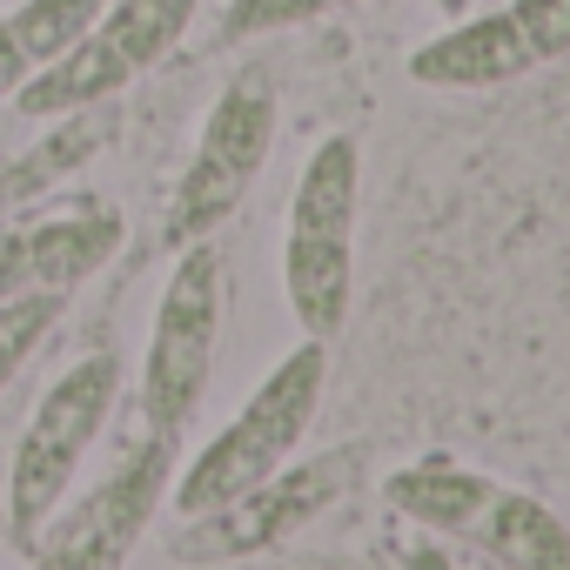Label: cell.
Returning <instances> with one entry per match:
<instances>
[{"mask_svg": "<svg viewBox=\"0 0 570 570\" xmlns=\"http://www.w3.org/2000/svg\"><path fill=\"white\" fill-rule=\"evenodd\" d=\"M476 523H483V550L503 563H543V570L570 563V530L550 510H537L530 497H490Z\"/></svg>", "mask_w": 570, "mask_h": 570, "instance_id": "obj_14", "label": "cell"}, {"mask_svg": "<svg viewBox=\"0 0 570 570\" xmlns=\"http://www.w3.org/2000/svg\"><path fill=\"white\" fill-rule=\"evenodd\" d=\"M128 222L108 202H61V208H14L0 215V303L8 296H75L88 275L115 262Z\"/></svg>", "mask_w": 570, "mask_h": 570, "instance_id": "obj_9", "label": "cell"}, {"mask_svg": "<svg viewBox=\"0 0 570 570\" xmlns=\"http://www.w3.org/2000/svg\"><path fill=\"white\" fill-rule=\"evenodd\" d=\"M350 228H356V141L330 135L296 181L289 248H282L289 309L316 343H330L350 316Z\"/></svg>", "mask_w": 570, "mask_h": 570, "instance_id": "obj_4", "label": "cell"}, {"mask_svg": "<svg viewBox=\"0 0 570 570\" xmlns=\"http://www.w3.org/2000/svg\"><path fill=\"white\" fill-rule=\"evenodd\" d=\"M268 141H275V95L262 75H235L222 88V101L208 108V128L195 141V161L168 202V248H188L202 235H215L242 195L255 188L262 161H268Z\"/></svg>", "mask_w": 570, "mask_h": 570, "instance_id": "obj_7", "label": "cell"}, {"mask_svg": "<svg viewBox=\"0 0 570 570\" xmlns=\"http://www.w3.org/2000/svg\"><path fill=\"white\" fill-rule=\"evenodd\" d=\"M523 68H537V55H530L517 14H483V21H470V28H456V35L410 55V75L436 81V88H497V81H510Z\"/></svg>", "mask_w": 570, "mask_h": 570, "instance_id": "obj_11", "label": "cell"}, {"mask_svg": "<svg viewBox=\"0 0 570 570\" xmlns=\"http://www.w3.org/2000/svg\"><path fill=\"white\" fill-rule=\"evenodd\" d=\"M215 336H222V248L202 235L181 248L161 309H155V336H148V363H141V416L161 436H181L188 416L202 410L208 370H215Z\"/></svg>", "mask_w": 570, "mask_h": 570, "instance_id": "obj_5", "label": "cell"}, {"mask_svg": "<svg viewBox=\"0 0 570 570\" xmlns=\"http://www.w3.org/2000/svg\"><path fill=\"white\" fill-rule=\"evenodd\" d=\"M336 8H376V0H336Z\"/></svg>", "mask_w": 570, "mask_h": 570, "instance_id": "obj_19", "label": "cell"}, {"mask_svg": "<svg viewBox=\"0 0 570 570\" xmlns=\"http://www.w3.org/2000/svg\"><path fill=\"white\" fill-rule=\"evenodd\" d=\"M108 0H21L14 14H0V101L28 75H41L55 55H68Z\"/></svg>", "mask_w": 570, "mask_h": 570, "instance_id": "obj_12", "label": "cell"}, {"mask_svg": "<svg viewBox=\"0 0 570 570\" xmlns=\"http://www.w3.org/2000/svg\"><path fill=\"white\" fill-rule=\"evenodd\" d=\"M115 135H121V108H115V101H88V108L55 115V121H48V135H41L28 155H14L8 168H0V215H14V208L41 202L55 181L81 175V168H88Z\"/></svg>", "mask_w": 570, "mask_h": 570, "instance_id": "obj_10", "label": "cell"}, {"mask_svg": "<svg viewBox=\"0 0 570 570\" xmlns=\"http://www.w3.org/2000/svg\"><path fill=\"white\" fill-rule=\"evenodd\" d=\"M323 376H330V356H323L316 336H309L303 350L282 356V363L262 376V390L242 403V416L168 483L175 510H181V517H202V510H215V503L255 490L262 476H275L282 463L296 456V443L309 436V423H316Z\"/></svg>", "mask_w": 570, "mask_h": 570, "instance_id": "obj_1", "label": "cell"}, {"mask_svg": "<svg viewBox=\"0 0 570 570\" xmlns=\"http://www.w3.org/2000/svg\"><path fill=\"white\" fill-rule=\"evenodd\" d=\"M510 14H517V28H523V41H530L537 61L570 55V0H517Z\"/></svg>", "mask_w": 570, "mask_h": 570, "instance_id": "obj_17", "label": "cell"}, {"mask_svg": "<svg viewBox=\"0 0 570 570\" xmlns=\"http://www.w3.org/2000/svg\"><path fill=\"white\" fill-rule=\"evenodd\" d=\"M61 309H68V296H8L0 303V396H8V383L28 370V356L48 343Z\"/></svg>", "mask_w": 570, "mask_h": 570, "instance_id": "obj_15", "label": "cell"}, {"mask_svg": "<svg viewBox=\"0 0 570 570\" xmlns=\"http://www.w3.org/2000/svg\"><path fill=\"white\" fill-rule=\"evenodd\" d=\"M188 21H195V0H108L68 55H55L41 75L14 88V108L35 121H55L88 101H115L128 81H141L181 48Z\"/></svg>", "mask_w": 570, "mask_h": 570, "instance_id": "obj_3", "label": "cell"}, {"mask_svg": "<svg viewBox=\"0 0 570 570\" xmlns=\"http://www.w3.org/2000/svg\"><path fill=\"white\" fill-rule=\"evenodd\" d=\"M356 470H363L356 450H336V456H316V463H296V470L282 463V470L262 476L255 490H242V497H228V503L188 517L175 557H181V563H228V557L268 550V543H282V537H296L323 503H336V497L356 483Z\"/></svg>", "mask_w": 570, "mask_h": 570, "instance_id": "obj_8", "label": "cell"}, {"mask_svg": "<svg viewBox=\"0 0 570 570\" xmlns=\"http://www.w3.org/2000/svg\"><path fill=\"white\" fill-rule=\"evenodd\" d=\"M330 8L336 0H228L222 41H255V35H275V28H303V21H316Z\"/></svg>", "mask_w": 570, "mask_h": 570, "instance_id": "obj_16", "label": "cell"}, {"mask_svg": "<svg viewBox=\"0 0 570 570\" xmlns=\"http://www.w3.org/2000/svg\"><path fill=\"white\" fill-rule=\"evenodd\" d=\"M497 490L483 476H463V470H443V463H416V470H396L390 476V503L430 530H470L483 517Z\"/></svg>", "mask_w": 570, "mask_h": 570, "instance_id": "obj_13", "label": "cell"}, {"mask_svg": "<svg viewBox=\"0 0 570 570\" xmlns=\"http://www.w3.org/2000/svg\"><path fill=\"white\" fill-rule=\"evenodd\" d=\"M115 396H121V363L101 350V356H81L75 370H61L48 383V396L35 403V416L14 443V476H8V537L21 557L35 550L41 523L68 503L95 436L115 416Z\"/></svg>", "mask_w": 570, "mask_h": 570, "instance_id": "obj_2", "label": "cell"}, {"mask_svg": "<svg viewBox=\"0 0 570 570\" xmlns=\"http://www.w3.org/2000/svg\"><path fill=\"white\" fill-rule=\"evenodd\" d=\"M168 483H175V436L148 430L141 443H128V450L115 456V470H108L75 510L61 503V510L41 523V537H35L28 557L48 563V570H101V563H121V557L141 543L148 517L161 510Z\"/></svg>", "mask_w": 570, "mask_h": 570, "instance_id": "obj_6", "label": "cell"}, {"mask_svg": "<svg viewBox=\"0 0 570 570\" xmlns=\"http://www.w3.org/2000/svg\"><path fill=\"white\" fill-rule=\"evenodd\" d=\"M436 8H443V14H463V8H470V0H436Z\"/></svg>", "mask_w": 570, "mask_h": 570, "instance_id": "obj_18", "label": "cell"}]
</instances>
